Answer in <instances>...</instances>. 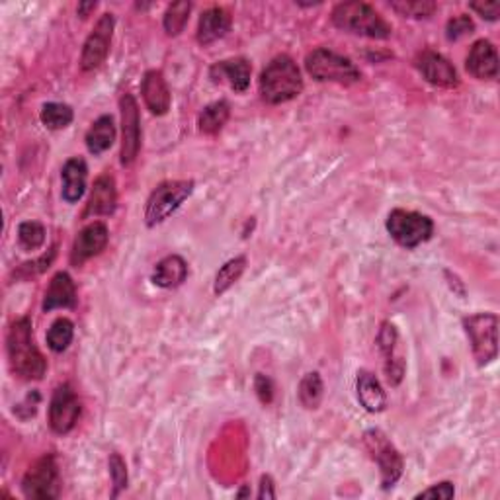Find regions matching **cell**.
I'll use <instances>...</instances> for the list:
<instances>
[{"label": "cell", "instance_id": "6da1fadb", "mask_svg": "<svg viewBox=\"0 0 500 500\" xmlns=\"http://www.w3.org/2000/svg\"><path fill=\"white\" fill-rule=\"evenodd\" d=\"M6 348L10 368H13L18 378L26 381H38L48 371V362H45L40 348L33 343V326L28 317L16 319L10 326Z\"/></svg>", "mask_w": 500, "mask_h": 500}, {"label": "cell", "instance_id": "7a4b0ae2", "mask_svg": "<svg viewBox=\"0 0 500 500\" xmlns=\"http://www.w3.org/2000/svg\"><path fill=\"white\" fill-rule=\"evenodd\" d=\"M260 96L268 104H286L298 98L303 90V78L298 63L288 55H278L272 59L260 75Z\"/></svg>", "mask_w": 500, "mask_h": 500}, {"label": "cell", "instance_id": "3957f363", "mask_svg": "<svg viewBox=\"0 0 500 500\" xmlns=\"http://www.w3.org/2000/svg\"><path fill=\"white\" fill-rule=\"evenodd\" d=\"M333 24L343 31L371 40H388L393 33L391 24L378 10L358 0L336 4L333 10Z\"/></svg>", "mask_w": 500, "mask_h": 500}, {"label": "cell", "instance_id": "277c9868", "mask_svg": "<svg viewBox=\"0 0 500 500\" xmlns=\"http://www.w3.org/2000/svg\"><path fill=\"white\" fill-rule=\"evenodd\" d=\"M305 69L319 83H336L348 86L362 78L358 67L348 57L326 48H319L307 55Z\"/></svg>", "mask_w": 500, "mask_h": 500}, {"label": "cell", "instance_id": "5b68a950", "mask_svg": "<svg viewBox=\"0 0 500 500\" xmlns=\"http://www.w3.org/2000/svg\"><path fill=\"white\" fill-rule=\"evenodd\" d=\"M192 192H194L192 180H168L158 184L145 208L147 227H156L166 221L192 196Z\"/></svg>", "mask_w": 500, "mask_h": 500}, {"label": "cell", "instance_id": "8992f818", "mask_svg": "<svg viewBox=\"0 0 500 500\" xmlns=\"http://www.w3.org/2000/svg\"><path fill=\"white\" fill-rule=\"evenodd\" d=\"M463 331L479 366H487L498 356V317L495 313H477L463 319Z\"/></svg>", "mask_w": 500, "mask_h": 500}, {"label": "cell", "instance_id": "52a82bcc", "mask_svg": "<svg viewBox=\"0 0 500 500\" xmlns=\"http://www.w3.org/2000/svg\"><path fill=\"white\" fill-rule=\"evenodd\" d=\"M385 227H388V233L393 241L403 248H416L418 245L426 243L434 233V223L428 215L406 210H393L388 215Z\"/></svg>", "mask_w": 500, "mask_h": 500}, {"label": "cell", "instance_id": "ba28073f", "mask_svg": "<svg viewBox=\"0 0 500 500\" xmlns=\"http://www.w3.org/2000/svg\"><path fill=\"white\" fill-rule=\"evenodd\" d=\"M363 444H366L375 463L379 465L383 488L393 487L401 479L403 468H405L401 453L397 451V448L391 444L389 438L385 436L381 430H368L366 434H363Z\"/></svg>", "mask_w": 500, "mask_h": 500}, {"label": "cell", "instance_id": "9c48e42d", "mask_svg": "<svg viewBox=\"0 0 500 500\" xmlns=\"http://www.w3.org/2000/svg\"><path fill=\"white\" fill-rule=\"evenodd\" d=\"M22 491L26 498H57L61 491L59 471L53 456H43L31 465L22 479Z\"/></svg>", "mask_w": 500, "mask_h": 500}, {"label": "cell", "instance_id": "30bf717a", "mask_svg": "<svg viewBox=\"0 0 500 500\" xmlns=\"http://www.w3.org/2000/svg\"><path fill=\"white\" fill-rule=\"evenodd\" d=\"M121 112V165L129 166L141 149V118L139 106L133 94H123L120 98Z\"/></svg>", "mask_w": 500, "mask_h": 500}, {"label": "cell", "instance_id": "8fae6325", "mask_svg": "<svg viewBox=\"0 0 500 500\" xmlns=\"http://www.w3.org/2000/svg\"><path fill=\"white\" fill-rule=\"evenodd\" d=\"M81 416V401L69 383L59 385L53 391L49 403V426L55 434H69Z\"/></svg>", "mask_w": 500, "mask_h": 500}, {"label": "cell", "instance_id": "7c38bea8", "mask_svg": "<svg viewBox=\"0 0 500 500\" xmlns=\"http://www.w3.org/2000/svg\"><path fill=\"white\" fill-rule=\"evenodd\" d=\"M113 28H116V20L113 14L100 16L94 30L90 31V36L85 41L83 55H81V69L83 71H96L98 67L106 61L112 45Z\"/></svg>", "mask_w": 500, "mask_h": 500}, {"label": "cell", "instance_id": "4fadbf2b", "mask_svg": "<svg viewBox=\"0 0 500 500\" xmlns=\"http://www.w3.org/2000/svg\"><path fill=\"white\" fill-rule=\"evenodd\" d=\"M108 227L102 221H94L86 225L85 229L75 237V243L71 248V263L75 266L85 264L86 260L98 256L108 245Z\"/></svg>", "mask_w": 500, "mask_h": 500}, {"label": "cell", "instance_id": "5bb4252c", "mask_svg": "<svg viewBox=\"0 0 500 500\" xmlns=\"http://www.w3.org/2000/svg\"><path fill=\"white\" fill-rule=\"evenodd\" d=\"M416 67L426 83L440 88H456L460 85V76L444 55L436 51H424L418 57Z\"/></svg>", "mask_w": 500, "mask_h": 500}, {"label": "cell", "instance_id": "9a60e30c", "mask_svg": "<svg viewBox=\"0 0 500 500\" xmlns=\"http://www.w3.org/2000/svg\"><path fill=\"white\" fill-rule=\"evenodd\" d=\"M465 69L479 81H493L498 75V53L495 45L488 40H479L473 43V48L465 59Z\"/></svg>", "mask_w": 500, "mask_h": 500}, {"label": "cell", "instance_id": "2e32d148", "mask_svg": "<svg viewBox=\"0 0 500 500\" xmlns=\"http://www.w3.org/2000/svg\"><path fill=\"white\" fill-rule=\"evenodd\" d=\"M250 73H253V67H250L245 57L219 61L210 69L213 83H227L235 93H245L250 86Z\"/></svg>", "mask_w": 500, "mask_h": 500}, {"label": "cell", "instance_id": "e0dca14e", "mask_svg": "<svg viewBox=\"0 0 500 500\" xmlns=\"http://www.w3.org/2000/svg\"><path fill=\"white\" fill-rule=\"evenodd\" d=\"M397 343H399V333L395 325L383 323L378 335V346L385 358V373L391 385H399L405 373V362L401 356H397Z\"/></svg>", "mask_w": 500, "mask_h": 500}, {"label": "cell", "instance_id": "ac0fdd59", "mask_svg": "<svg viewBox=\"0 0 500 500\" xmlns=\"http://www.w3.org/2000/svg\"><path fill=\"white\" fill-rule=\"evenodd\" d=\"M116 206H118L116 180H113L112 174L98 176L94 182L93 194H90L88 200L85 218H88V215H94V218H100V215H112L116 211Z\"/></svg>", "mask_w": 500, "mask_h": 500}, {"label": "cell", "instance_id": "d6986e66", "mask_svg": "<svg viewBox=\"0 0 500 500\" xmlns=\"http://www.w3.org/2000/svg\"><path fill=\"white\" fill-rule=\"evenodd\" d=\"M141 94L145 106L151 110L155 116H165L170 110V90L161 71H147L141 83Z\"/></svg>", "mask_w": 500, "mask_h": 500}, {"label": "cell", "instance_id": "ffe728a7", "mask_svg": "<svg viewBox=\"0 0 500 500\" xmlns=\"http://www.w3.org/2000/svg\"><path fill=\"white\" fill-rule=\"evenodd\" d=\"M231 30V16L227 13L225 8L219 6H213L208 8L206 13L200 16V24H198V33H196V40L200 45H211L215 41L223 40L227 33Z\"/></svg>", "mask_w": 500, "mask_h": 500}, {"label": "cell", "instance_id": "44dd1931", "mask_svg": "<svg viewBox=\"0 0 500 500\" xmlns=\"http://www.w3.org/2000/svg\"><path fill=\"white\" fill-rule=\"evenodd\" d=\"M76 305V288L73 278L67 272L55 274L48 291H45L43 311L49 313L53 309H73Z\"/></svg>", "mask_w": 500, "mask_h": 500}, {"label": "cell", "instance_id": "7402d4cb", "mask_svg": "<svg viewBox=\"0 0 500 500\" xmlns=\"http://www.w3.org/2000/svg\"><path fill=\"white\" fill-rule=\"evenodd\" d=\"M86 178H88V168L83 158H69L63 165L61 170V180H63V200L69 203H76L85 196L86 192Z\"/></svg>", "mask_w": 500, "mask_h": 500}, {"label": "cell", "instance_id": "603a6c76", "mask_svg": "<svg viewBox=\"0 0 500 500\" xmlns=\"http://www.w3.org/2000/svg\"><path fill=\"white\" fill-rule=\"evenodd\" d=\"M356 391H358V401L366 408L368 413H381L388 406V395H385L379 379L375 378L371 371L362 370L358 373L356 381Z\"/></svg>", "mask_w": 500, "mask_h": 500}, {"label": "cell", "instance_id": "cb8c5ba5", "mask_svg": "<svg viewBox=\"0 0 500 500\" xmlns=\"http://www.w3.org/2000/svg\"><path fill=\"white\" fill-rule=\"evenodd\" d=\"M188 278V263L178 254L163 258L153 270V281L163 290H174Z\"/></svg>", "mask_w": 500, "mask_h": 500}, {"label": "cell", "instance_id": "d4e9b609", "mask_svg": "<svg viewBox=\"0 0 500 500\" xmlns=\"http://www.w3.org/2000/svg\"><path fill=\"white\" fill-rule=\"evenodd\" d=\"M113 141H116V125L112 116H100L86 131V147L93 155L108 151Z\"/></svg>", "mask_w": 500, "mask_h": 500}, {"label": "cell", "instance_id": "484cf974", "mask_svg": "<svg viewBox=\"0 0 500 500\" xmlns=\"http://www.w3.org/2000/svg\"><path fill=\"white\" fill-rule=\"evenodd\" d=\"M229 116H231V108L225 100L213 102V104L201 110L198 118V128L201 133L215 135L223 129V125L227 123V120H229Z\"/></svg>", "mask_w": 500, "mask_h": 500}, {"label": "cell", "instance_id": "4316f807", "mask_svg": "<svg viewBox=\"0 0 500 500\" xmlns=\"http://www.w3.org/2000/svg\"><path fill=\"white\" fill-rule=\"evenodd\" d=\"M246 270V256H235L219 268L218 274H215L213 281V291L215 295H223L227 290L233 288L235 283L241 280Z\"/></svg>", "mask_w": 500, "mask_h": 500}, {"label": "cell", "instance_id": "83f0119b", "mask_svg": "<svg viewBox=\"0 0 500 500\" xmlns=\"http://www.w3.org/2000/svg\"><path fill=\"white\" fill-rule=\"evenodd\" d=\"M40 118L45 128L57 131V129L69 128L75 116L71 106L61 104V102H48V104H43Z\"/></svg>", "mask_w": 500, "mask_h": 500}, {"label": "cell", "instance_id": "f1b7e54d", "mask_svg": "<svg viewBox=\"0 0 500 500\" xmlns=\"http://www.w3.org/2000/svg\"><path fill=\"white\" fill-rule=\"evenodd\" d=\"M190 13H192V3H188V0H178V3L168 4L163 18V26L168 36L174 38L184 31L190 20Z\"/></svg>", "mask_w": 500, "mask_h": 500}, {"label": "cell", "instance_id": "f546056e", "mask_svg": "<svg viewBox=\"0 0 500 500\" xmlns=\"http://www.w3.org/2000/svg\"><path fill=\"white\" fill-rule=\"evenodd\" d=\"M298 395H299V401L305 408L319 406L323 401V395H325V385H323L321 375L317 371L303 375Z\"/></svg>", "mask_w": 500, "mask_h": 500}, {"label": "cell", "instance_id": "4dcf8cb0", "mask_svg": "<svg viewBox=\"0 0 500 500\" xmlns=\"http://www.w3.org/2000/svg\"><path fill=\"white\" fill-rule=\"evenodd\" d=\"M73 336H75V325L63 317V319H57L48 331V346L59 354V352H65L69 348V344L73 343Z\"/></svg>", "mask_w": 500, "mask_h": 500}, {"label": "cell", "instance_id": "1f68e13d", "mask_svg": "<svg viewBox=\"0 0 500 500\" xmlns=\"http://www.w3.org/2000/svg\"><path fill=\"white\" fill-rule=\"evenodd\" d=\"M391 8L403 18H430L436 13V3L432 0H395Z\"/></svg>", "mask_w": 500, "mask_h": 500}, {"label": "cell", "instance_id": "d6a6232c", "mask_svg": "<svg viewBox=\"0 0 500 500\" xmlns=\"http://www.w3.org/2000/svg\"><path fill=\"white\" fill-rule=\"evenodd\" d=\"M18 243L24 250H38L45 243V227L38 221H24L18 227Z\"/></svg>", "mask_w": 500, "mask_h": 500}, {"label": "cell", "instance_id": "836d02e7", "mask_svg": "<svg viewBox=\"0 0 500 500\" xmlns=\"http://www.w3.org/2000/svg\"><path fill=\"white\" fill-rule=\"evenodd\" d=\"M108 468H110V477L113 485L112 498H118L123 488L128 487V465H125L120 453H112L108 460Z\"/></svg>", "mask_w": 500, "mask_h": 500}, {"label": "cell", "instance_id": "e575fe53", "mask_svg": "<svg viewBox=\"0 0 500 500\" xmlns=\"http://www.w3.org/2000/svg\"><path fill=\"white\" fill-rule=\"evenodd\" d=\"M473 30H475L473 20L468 14H458L446 24V38L450 41H458L465 36H469V33H473Z\"/></svg>", "mask_w": 500, "mask_h": 500}, {"label": "cell", "instance_id": "d590c367", "mask_svg": "<svg viewBox=\"0 0 500 500\" xmlns=\"http://www.w3.org/2000/svg\"><path fill=\"white\" fill-rule=\"evenodd\" d=\"M456 495V488H453L451 483H438V485H432L426 491L418 493L416 498H442V500H450Z\"/></svg>", "mask_w": 500, "mask_h": 500}, {"label": "cell", "instance_id": "8d00e7d4", "mask_svg": "<svg viewBox=\"0 0 500 500\" xmlns=\"http://www.w3.org/2000/svg\"><path fill=\"white\" fill-rule=\"evenodd\" d=\"M469 8L488 22H495L500 16V3H496V0H491V3H471Z\"/></svg>", "mask_w": 500, "mask_h": 500}, {"label": "cell", "instance_id": "74e56055", "mask_svg": "<svg viewBox=\"0 0 500 500\" xmlns=\"http://www.w3.org/2000/svg\"><path fill=\"white\" fill-rule=\"evenodd\" d=\"M254 389L260 397V401H263L264 405H270L272 399H274V385H272V381L266 378V375H263V373L256 375Z\"/></svg>", "mask_w": 500, "mask_h": 500}, {"label": "cell", "instance_id": "f35d334b", "mask_svg": "<svg viewBox=\"0 0 500 500\" xmlns=\"http://www.w3.org/2000/svg\"><path fill=\"white\" fill-rule=\"evenodd\" d=\"M274 479H272L270 475H264L263 479H260V491H258V498L260 500H268V498H276L278 493L274 488Z\"/></svg>", "mask_w": 500, "mask_h": 500}, {"label": "cell", "instance_id": "ab89813d", "mask_svg": "<svg viewBox=\"0 0 500 500\" xmlns=\"http://www.w3.org/2000/svg\"><path fill=\"white\" fill-rule=\"evenodd\" d=\"M98 4L96 3H83V4H78V16L81 18H86L90 14V10H94Z\"/></svg>", "mask_w": 500, "mask_h": 500}]
</instances>
